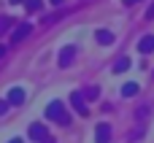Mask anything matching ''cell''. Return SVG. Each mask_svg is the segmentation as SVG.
<instances>
[{
	"label": "cell",
	"instance_id": "18",
	"mask_svg": "<svg viewBox=\"0 0 154 143\" xmlns=\"http://www.w3.org/2000/svg\"><path fill=\"white\" fill-rule=\"evenodd\" d=\"M8 143H24V141H22V138H11Z\"/></svg>",
	"mask_w": 154,
	"mask_h": 143
},
{
	"label": "cell",
	"instance_id": "2",
	"mask_svg": "<svg viewBox=\"0 0 154 143\" xmlns=\"http://www.w3.org/2000/svg\"><path fill=\"white\" fill-rule=\"evenodd\" d=\"M70 105L76 108V114H79V116H87V114H89V111H87V103H84V95H81V92H73V95H70Z\"/></svg>",
	"mask_w": 154,
	"mask_h": 143
},
{
	"label": "cell",
	"instance_id": "4",
	"mask_svg": "<svg viewBox=\"0 0 154 143\" xmlns=\"http://www.w3.org/2000/svg\"><path fill=\"white\" fill-rule=\"evenodd\" d=\"M46 138H49V132H46L43 124H30V141L41 143V141H46Z\"/></svg>",
	"mask_w": 154,
	"mask_h": 143
},
{
	"label": "cell",
	"instance_id": "1",
	"mask_svg": "<svg viewBox=\"0 0 154 143\" xmlns=\"http://www.w3.org/2000/svg\"><path fill=\"white\" fill-rule=\"evenodd\" d=\"M46 119H51V122H57V124H62V127L70 124V114L65 111V105H62L60 100H51V103L46 105Z\"/></svg>",
	"mask_w": 154,
	"mask_h": 143
},
{
	"label": "cell",
	"instance_id": "10",
	"mask_svg": "<svg viewBox=\"0 0 154 143\" xmlns=\"http://www.w3.org/2000/svg\"><path fill=\"white\" fill-rule=\"evenodd\" d=\"M122 95H125V97H135V95H138V84H133V81L125 84V87H122Z\"/></svg>",
	"mask_w": 154,
	"mask_h": 143
},
{
	"label": "cell",
	"instance_id": "13",
	"mask_svg": "<svg viewBox=\"0 0 154 143\" xmlns=\"http://www.w3.org/2000/svg\"><path fill=\"white\" fill-rule=\"evenodd\" d=\"M8 27H11V19H8V16H0V35H3Z\"/></svg>",
	"mask_w": 154,
	"mask_h": 143
},
{
	"label": "cell",
	"instance_id": "12",
	"mask_svg": "<svg viewBox=\"0 0 154 143\" xmlns=\"http://www.w3.org/2000/svg\"><path fill=\"white\" fill-rule=\"evenodd\" d=\"M24 3H27V11H30V14H35V11L43 8V0H24Z\"/></svg>",
	"mask_w": 154,
	"mask_h": 143
},
{
	"label": "cell",
	"instance_id": "21",
	"mask_svg": "<svg viewBox=\"0 0 154 143\" xmlns=\"http://www.w3.org/2000/svg\"><path fill=\"white\" fill-rule=\"evenodd\" d=\"M8 3H14V5H16V3H24V0H8Z\"/></svg>",
	"mask_w": 154,
	"mask_h": 143
},
{
	"label": "cell",
	"instance_id": "8",
	"mask_svg": "<svg viewBox=\"0 0 154 143\" xmlns=\"http://www.w3.org/2000/svg\"><path fill=\"white\" fill-rule=\"evenodd\" d=\"M8 103H11V105H22V103H24V89L14 87V89L8 92Z\"/></svg>",
	"mask_w": 154,
	"mask_h": 143
},
{
	"label": "cell",
	"instance_id": "5",
	"mask_svg": "<svg viewBox=\"0 0 154 143\" xmlns=\"http://www.w3.org/2000/svg\"><path fill=\"white\" fill-rule=\"evenodd\" d=\"M111 141V127L108 124H97L95 130V143H108Z\"/></svg>",
	"mask_w": 154,
	"mask_h": 143
},
{
	"label": "cell",
	"instance_id": "22",
	"mask_svg": "<svg viewBox=\"0 0 154 143\" xmlns=\"http://www.w3.org/2000/svg\"><path fill=\"white\" fill-rule=\"evenodd\" d=\"M51 3H54V5H60V3H62V0H51Z\"/></svg>",
	"mask_w": 154,
	"mask_h": 143
},
{
	"label": "cell",
	"instance_id": "17",
	"mask_svg": "<svg viewBox=\"0 0 154 143\" xmlns=\"http://www.w3.org/2000/svg\"><path fill=\"white\" fill-rule=\"evenodd\" d=\"M125 5H135V3H141V0H122Z\"/></svg>",
	"mask_w": 154,
	"mask_h": 143
},
{
	"label": "cell",
	"instance_id": "15",
	"mask_svg": "<svg viewBox=\"0 0 154 143\" xmlns=\"http://www.w3.org/2000/svg\"><path fill=\"white\" fill-rule=\"evenodd\" d=\"M5 111H8V100H0V116H3Z\"/></svg>",
	"mask_w": 154,
	"mask_h": 143
},
{
	"label": "cell",
	"instance_id": "11",
	"mask_svg": "<svg viewBox=\"0 0 154 143\" xmlns=\"http://www.w3.org/2000/svg\"><path fill=\"white\" fill-rule=\"evenodd\" d=\"M130 68V59L127 57H122V59H116V65H114V73H125Z\"/></svg>",
	"mask_w": 154,
	"mask_h": 143
},
{
	"label": "cell",
	"instance_id": "9",
	"mask_svg": "<svg viewBox=\"0 0 154 143\" xmlns=\"http://www.w3.org/2000/svg\"><path fill=\"white\" fill-rule=\"evenodd\" d=\"M95 38H97V43H103V46H111V43H114V32H108V30H97Z\"/></svg>",
	"mask_w": 154,
	"mask_h": 143
},
{
	"label": "cell",
	"instance_id": "6",
	"mask_svg": "<svg viewBox=\"0 0 154 143\" xmlns=\"http://www.w3.org/2000/svg\"><path fill=\"white\" fill-rule=\"evenodd\" d=\"M73 57H76V49H73V46H65V49L60 51V68H68V65L73 62Z\"/></svg>",
	"mask_w": 154,
	"mask_h": 143
},
{
	"label": "cell",
	"instance_id": "3",
	"mask_svg": "<svg viewBox=\"0 0 154 143\" xmlns=\"http://www.w3.org/2000/svg\"><path fill=\"white\" fill-rule=\"evenodd\" d=\"M30 32H32V27H30L27 22H24V24H19V27H16L14 32H11V43H19V41H24V38H27Z\"/></svg>",
	"mask_w": 154,
	"mask_h": 143
},
{
	"label": "cell",
	"instance_id": "19",
	"mask_svg": "<svg viewBox=\"0 0 154 143\" xmlns=\"http://www.w3.org/2000/svg\"><path fill=\"white\" fill-rule=\"evenodd\" d=\"M41 143H54V138H46V141H41Z\"/></svg>",
	"mask_w": 154,
	"mask_h": 143
},
{
	"label": "cell",
	"instance_id": "7",
	"mask_svg": "<svg viewBox=\"0 0 154 143\" xmlns=\"http://www.w3.org/2000/svg\"><path fill=\"white\" fill-rule=\"evenodd\" d=\"M138 51H141V54H152L154 51V35H143V38L138 41Z\"/></svg>",
	"mask_w": 154,
	"mask_h": 143
},
{
	"label": "cell",
	"instance_id": "16",
	"mask_svg": "<svg viewBox=\"0 0 154 143\" xmlns=\"http://www.w3.org/2000/svg\"><path fill=\"white\" fill-rule=\"evenodd\" d=\"M146 19H154V3L149 5V11H146Z\"/></svg>",
	"mask_w": 154,
	"mask_h": 143
},
{
	"label": "cell",
	"instance_id": "20",
	"mask_svg": "<svg viewBox=\"0 0 154 143\" xmlns=\"http://www.w3.org/2000/svg\"><path fill=\"white\" fill-rule=\"evenodd\" d=\"M3 54H5V46H0V57H3Z\"/></svg>",
	"mask_w": 154,
	"mask_h": 143
},
{
	"label": "cell",
	"instance_id": "14",
	"mask_svg": "<svg viewBox=\"0 0 154 143\" xmlns=\"http://www.w3.org/2000/svg\"><path fill=\"white\" fill-rule=\"evenodd\" d=\"M84 97H89V100H95V97H97V87H89V89L84 92Z\"/></svg>",
	"mask_w": 154,
	"mask_h": 143
}]
</instances>
